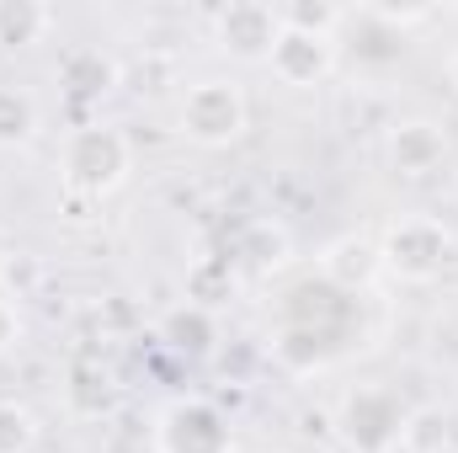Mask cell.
<instances>
[{"mask_svg": "<svg viewBox=\"0 0 458 453\" xmlns=\"http://www.w3.org/2000/svg\"><path fill=\"white\" fill-rule=\"evenodd\" d=\"M160 453H229V427L208 400H182L160 422Z\"/></svg>", "mask_w": 458, "mask_h": 453, "instance_id": "5", "label": "cell"}, {"mask_svg": "<svg viewBox=\"0 0 458 453\" xmlns=\"http://www.w3.org/2000/svg\"><path fill=\"white\" fill-rule=\"evenodd\" d=\"M331 59H336L331 38L283 27V32H277V43H272V59H267V64H272V75H277L283 86H315V81H326Z\"/></svg>", "mask_w": 458, "mask_h": 453, "instance_id": "6", "label": "cell"}, {"mask_svg": "<svg viewBox=\"0 0 458 453\" xmlns=\"http://www.w3.org/2000/svg\"><path fill=\"white\" fill-rule=\"evenodd\" d=\"M405 406L389 389H352L342 400V438L357 453H389L405 438Z\"/></svg>", "mask_w": 458, "mask_h": 453, "instance_id": "3", "label": "cell"}, {"mask_svg": "<svg viewBox=\"0 0 458 453\" xmlns=\"http://www.w3.org/2000/svg\"><path fill=\"white\" fill-rule=\"evenodd\" d=\"M384 267V251L368 245V240H336L326 251V278L342 283V288H357V283H373Z\"/></svg>", "mask_w": 458, "mask_h": 453, "instance_id": "9", "label": "cell"}, {"mask_svg": "<svg viewBox=\"0 0 458 453\" xmlns=\"http://www.w3.org/2000/svg\"><path fill=\"white\" fill-rule=\"evenodd\" d=\"M128 176V139L117 128H75L64 144V182L75 192H113L117 182Z\"/></svg>", "mask_w": 458, "mask_h": 453, "instance_id": "1", "label": "cell"}, {"mask_svg": "<svg viewBox=\"0 0 458 453\" xmlns=\"http://www.w3.org/2000/svg\"><path fill=\"white\" fill-rule=\"evenodd\" d=\"M443 443H448V422H443L437 411H416V416H405V438H400V449L437 453Z\"/></svg>", "mask_w": 458, "mask_h": 453, "instance_id": "12", "label": "cell"}, {"mask_svg": "<svg viewBox=\"0 0 458 453\" xmlns=\"http://www.w3.org/2000/svg\"><path fill=\"white\" fill-rule=\"evenodd\" d=\"M54 27V11L38 0H0V43H43Z\"/></svg>", "mask_w": 458, "mask_h": 453, "instance_id": "10", "label": "cell"}, {"mask_svg": "<svg viewBox=\"0 0 458 453\" xmlns=\"http://www.w3.org/2000/svg\"><path fill=\"white\" fill-rule=\"evenodd\" d=\"M64 81H70L75 91H107V81H113V64H107L102 54H75V59L64 64Z\"/></svg>", "mask_w": 458, "mask_h": 453, "instance_id": "15", "label": "cell"}, {"mask_svg": "<svg viewBox=\"0 0 458 453\" xmlns=\"http://www.w3.org/2000/svg\"><path fill=\"white\" fill-rule=\"evenodd\" d=\"M448 81H454V91H458V54L448 59Z\"/></svg>", "mask_w": 458, "mask_h": 453, "instance_id": "18", "label": "cell"}, {"mask_svg": "<svg viewBox=\"0 0 458 453\" xmlns=\"http://www.w3.org/2000/svg\"><path fill=\"white\" fill-rule=\"evenodd\" d=\"M448 261V229L432 219H400L384 240V267H394L400 278H432Z\"/></svg>", "mask_w": 458, "mask_h": 453, "instance_id": "4", "label": "cell"}, {"mask_svg": "<svg viewBox=\"0 0 458 453\" xmlns=\"http://www.w3.org/2000/svg\"><path fill=\"white\" fill-rule=\"evenodd\" d=\"M443 155H448V139H443L437 123H394L389 160H394L400 176H427V171L443 166Z\"/></svg>", "mask_w": 458, "mask_h": 453, "instance_id": "8", "label": "cell"}, {"mask_svg": "<svg viewBox=\"0 0 458 453\" xmlns=\"http://www.w3.org/2000/svg\"><path fill=\"white\" fill-rule=\"evenodd\" d=\"M214 27H219L225 54H234V59H272V43L283 32L272 5H229V11H219Z\"/></svg>", "mask_w": 458, "mask_h": 453, "instance_id": "7", "label": "cell"}, {"mask_svg": "<svg viewBox=\"0 0 458 453\" xmlns=\"http://www.w3.org/2000/svg\"><path fill=\"white\" fill-rule=\"evenodd\" d=\"M0 278H5L11 288H16V299H27V294H32V288L43 283V267H38L32 256H16V261H5V267H0Z\"/></svg>", "mask_w": 458, "mask_h": 453, "instance_id": "16", "label": "cell"}, {"mask_svg": "<svg viewBox=\"0 0 458 453\" xmlns=\"http://www.w3.org/2000/svg\"><path fill=\"white\" fill-rule=\"evenodd\" d=\"M16 337H21V321H16V310L0 299V352H11V346H16Z\"/></svg>", "mask_w": 458, "mask_h": 453, "instance_id": "17", "label": "cell"}, {"mask_svg": "<svg viewBox=\"0 0 458 453\" xmlns=\"http://www.w3.org/2000/svg\"><path fill=\"white\" fill-rule=\"evenodd\" d=\"M32 128H38V107H32V97L0 86V144H21Z\"/></svg>", "mask_w": 458, "mask_h": 453, "instance_id": "11", "label": "cell"}, {"mask_svg": "<svg viewBox=\"0 0 458 453\" xmlns=\"http://www.w3.org/2000/svg\"><path fill=\"white\" fill-rule=\"evenodd\" d=\"M182 352H208V341H214V326H208V315L192 304V310H176L171 315V326H165Z\"/></svg>", "mask_w": 458, "mask_h": 453, "instance_id": "14", "label": "cell"}, {"mask_svg": "<svg viewBox=\"0 0 458 453\" xmlns=\"http://www.w3.org/2000/svg\"><path fill=\"white\" fill-rule=\"evenodd\" d=\"M245 97H240V86H229V81H203V86H192L187 91V102H182V133L192 139V144H208V150H219L229 139H240L245 133Z\"/></svg>", "mask_w": 458, "mask_h": 453, "instance_id": "2", "label": "cell"}, {"mask_svg": "<svg viewBox=\"0 0 458 453\" xmlns=\"http://www.w3.org/2000/svg\"><path fill=\"white\" fill-rule=\"evenodd\" d=\"M38 443V422H32V411H21V406H0V453H32Z\"/></svg>", "mask_w": 458, "mask_h": 453, "instance_id": "13", "label": "cell"}]
</instances>
